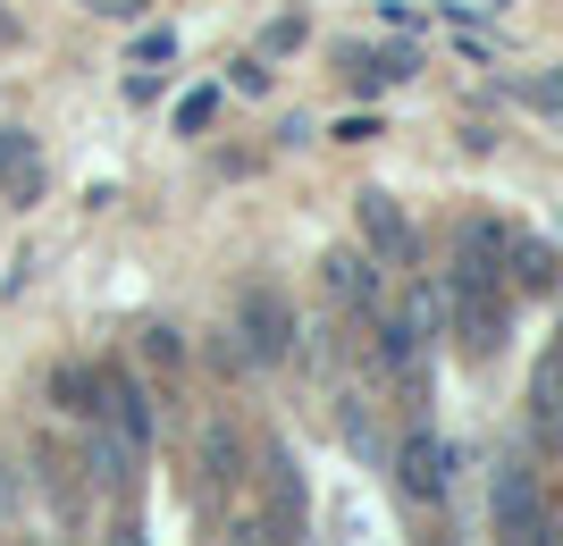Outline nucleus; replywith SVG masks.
Masks as SVG:
<instances>
[{
  "mask_svg": "<svg viewBox=\"0 0 563 546\" xmlns=\"http://www.w3.org/2000/svg\"><path fill=\"white\" fill-rule=\"evenodd\" d=\"M488 513H496V546H539V538H547V504H539L530 463H496Z\"/></svg>",
  "mask_w": 563,
  "mask_h": 546,
  "instance_id": "obj_1",
  "label": "nucleus"
},
{
  "mask_svg": "<svg viewBox=\"0 0 563 546\" xmlns=\"http://www.w3.org/2000/svg\"><path fill=\"white\" fill-rule=\"evenodd\" d=\"M235 320H244V354H253V361H278V354H295V303H286V294L253 286Z\"/></svg>",
  "mask_w": 563,
  "mask_h": 546,
  "instance_id": "obj_2",
  "label": "nucleus"
},
{
  "mask_svg": "<svg viewBox=\"0 0 563 546\" xmlns=\"http://www.w3.org/2000/svg\"><path fill=\"white\" fill-rule=\"evenodd\" d=\"M396 488L412 504H438V497H446V446H438L429 428H412V437L396 446Z\"/></svg>",
  "mask_w": 563,
  "mask_h": 546,
  "instance_id": "obj_3",
  "label": "nucleus"
},
{
  "mask_svg": "<svg viewBox=\"0 0 563 546\" xmlns=\"http://www.w3.org/2000/svg\"><path fill=\"white\" fill-rule=\"evenodd\" d=\"M454 328H463L471 354H496L505 345V294L496 286H454Z\"/></svg>",
  "mask_w": 563,
  "mask_h": 546,
  "instance_id": "obj_4",
  "label": "nucleus"
},
{
  "mask_svg": "<svg viewBox=\"0 0 563 546\" xmlns=\"http://www.w3.org/2000/svg\"><path fill=\"white\" fill-rule=\"evenodd\" d=\"M530 428H539V446H563V336L547 345L539 379H530Z\"/></svg>",
  "mask_w": 563,
  "mask_h": 546,
  "instance_id": "obj_5",
  "label": "nucleus"
},
{
  "mask_svg": "<svg viewBox=\"0 0 563 546\" xmlns=\"http://www.w3.org/2000/svg\"><path fill=\"white\" fill-rule=\"evenodd\" d=\"M362 236H371L378 261H396V269L412 261V219H404L387 193H362Z\"/></svg>",
  "mask_w": 563,
  "mask_h": 546,
  "instance_id": "obj_6",
  "label": "nucleus"
},
{
  "mask_svg": "<svg viewBox=\"0 0 563 546\" xmlns=\"http://www.w3.org/2000/svg\"><path fill=\"white\" fill-rule=\"evenodd\" d=\"M0 177H9V202H43V160H34V135L25 126H0Z\"/></svg>",
  "mask_w": 563,
  "mask_h": 546,
  "instance_id": "obj_7",
  "label": "nucleus"
},
{
  "mask_svg": "<svg viewBox=\"0 0 563 546\" xmlns=\"http://www.w3.org/2000/svg\"><path fill=\"white\" fill-rule=\"evenodd\" d=\"M101 412H110V428L126 446H152V395L135 379H101Z\"/></svg>",
  "mask_w": 563,
  "mask_h": 546,
  "instance_id": "obj_8",
  "label": "nucleus"
},
{
  "mask_svg": "<svg viewBox=\"0 0 563 546\" xmlns=\"http://www.w3.org/2000/svg\"><path fill=\"white\" fill-rule=\"evenodd\" d=\"M135 454L143 446H126L118 428H93V437H85V471H93L101 488H135Z\"/></svg>",
  "mask_w": 563,
  "mask_h": 546,
  "instance_id": "obj_9",
  "label": "nucleus"
},
{
  "mask_svg": "<svg viewBox=\"0 0 563 546\" xmlns=\"http://www.w3.org/2000/svg\"><path fill=\"white\" fill-rule=\"evenodd\" d=\"M194 463H202V488H235V428L228 421H202V437H194Z\"/></svg>",
  "mask_w": 563,
  "mask_h": 546,
  "instance_id": "obj_10",
  "label": "nucleus"
},
{
  "mask_svg": "<svg viewBox=\"0 0 563 546\" xmlns=\"http://www.w3.org/2000/svg\"><path fill=\"white\" fill-rule=\"evenodd\" d=\"M329 294L336 303H378V269L362 253H329Z\"/></svg>",
  "mask_w": 563,
  "mask_h": 546,
  "instance_id": "obj_11",
  "label": "nucleus"
},
{
  "mask_svg": "<svg viewBox=\"0 0 563 546\" xmlns=\"http://www.w3.org/2000/svg\"><path fill=\"white\" fill-rule=\"evenodd\" d=\"M51 395H59L76 421H101V370H85V361H76V370H59V379H51Z\"/></svg>",
  "mask_w": 563,
  "mask_h": 546,
  "instance_id": "obj_12",
  "label": "nucleus"
},
{
  "mask_svg": "<svg viewBox=\"0 0 563 546\" xmlns=\"http://www.w3.org/2000/svg\"><path fill=\"white\" fill-rule=\"evenodd\" d=\"M505 253H514V286H530V294H547V286L563 278V261L547 244H505Z\"/></svg>",
  "mask_w": 563,
  "mask_h": 546,
  "instance_id": "obj_13",
  "label": "nucleus"
},
{
  "mask_svg": "<svg viewBox=\"0 0 563 546\" xmlns=\"http://www.w3.org/2000/svg\"><path fill=\"white\" fill-rule=\"evenodd\" d=\"M353 85H362V93H378V85H396V76H412V51H371V59H362V51H353Z\"/></svg>",
  "mask_w": 563,
  "mask_h": 546,
  "instance_id": "obj_14",
  "label": "nucleus"
},
{
  "mask_svg": "<svg viewBox=\"0 0 563 546\" xmlns=\"http://www.w3.org/2000/svg\"><path fill=\"white\" fill-rule=\"evenodd\" d=\"M143 354L161 361V370H177V361H186V345H177V328H143Z\"/></svg>",
  "mask_w": 563,
  "mask_h": 546,
  "instance_id": "obj_15",
  "label": "nucleus"
},
{
  "mask_svg": "<svg viewBox=\"0 0 563 546\" xmlns=\"http://www.w3.org/2000/svg\"><path fill=\"white\" fill-rule=\"evenodd\" d=\"M211 110H219L211 93H186V101H177V126H186V135H202V126H211Z\"/></svg>",
  "mask_w": 563,
  "mask_h": 546,
  "instance_id": "obj_16",
  "label": "nucleus"
},
{
  "mask_svg": "<svg viewBox=\"0 0 563 546\" xmlns=\"http://www.w3.org/2000/svg\"><path fill=\"white\" fill-rule=\"evenodd\" d=\"M9 504H18V479H9V463H0V513H9Z\"/></svg>",
  "mask_w": 563,
  "mask_h": 546,
  "instance_id": "obj_17",
  "label": "nucleus"
},
{
  "mask_svg": "<svg viewBox=\"0 0 563 546\" xmlns=\"http://www.w3.org/2000/svg\"><path fill=\"white\" fill-rule=\"evenodd\" d=\"M539 546H563V530H547V538H539Z\"/></svg>",
  "mask_w": 563,
  "mask_h": 546,
  "instance_id": "obj_18",
  "label": "nucleus"
}]
</instances>
